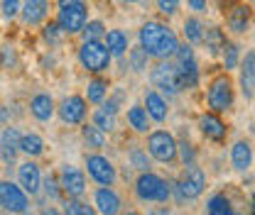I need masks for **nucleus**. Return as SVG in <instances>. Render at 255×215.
<instances>
[{"instance_id":"1","label":"nucleus","mask_w":255,"mask_h":215,"mask_svg":"<svg viewBox=\"0 0 255 215\" xmlns=\"http://www.w3.org/2000/svg\"><path fill=\"white\" fill-rule=\"evenodd\" d=\"M140 49L147 54V57H155L159 62H167L177 54L179 49V39L177 34L169 30L164 22H157V20H150L140 27Z\"/></svg>"},{"instance_id":"2","label":"nucleus","mask_w":255,"mask_h":215,"mask_svg":"<svg viewBox=\"0 0 255 215\" xmlns=\"http://www.w3.org/2000/svg\"><path fill=\"white\" fill-rule=\"evenodd\" d=\"M135 193L140 201H147V203H167L172 188L162 176L152 174V171H142L135 181Z\"/></svg>"},{"instance_id":"3","label":"nucleus","mask_w":255,"mask_h":215,"mask_svg":"<svg viewBox=\"0 0 255 215\" xmlns=\"http://www.w3.org/2000/svg\"><path fill=\"white\" fill-rule=\"evenodd\" d=\"M233 81L228 73H219L211 83H209V91H206V103L211 108V113H226L233 108Z\"/></svg>"},{"instance_id":"4","label":"nucleus","mask_w":255,"mask_h":215,"mask_svg":"<svg viewBox=\"0 0 255 215\" xmlns=\"http://www.w3.org/2000/svg\"><path fill=\"white\" fill-rule=\"evenodd\" d=\"M204 191H206V174H204L196 164L184 166V171H182V176H179V181H177L179 201H194V198H199Z\"/></svg>"},{"instance_id":"5","label":"nucleus","mask_w":255,"mask_h":215,"mask_svg":"<svg viewBox=\"0 0 255 215\" xmlns=\"http://www.w3.org/2000/svg\"><path fill=\"white\" fill-rule=\"evenodd\" d=\"M147 152L152 159H157L162 164H174L177 161V140L172 137V132L157 130L147 137Z\"/></svg>"},{"instance_id":"6","label":"nucleus","mask_w":255,"mask_h":215,"mask_svg":"<svg viewBox=\"0 0 255 215\" xmlns=\"http://www.w3.org/2000/svg\"><path fill=\"white\" fill-rule=\"evenodd\" d=\"M79 59L84 64V69H89L94 73H101V71L108 69V64H111L113 57H111L106 44H101V42H84L81 49H79Z\"/></svg>"},{"instance_id":"7","label":"nucleus","mask_w":255,"mask_h":215,"mask_svg":"<svg viewBox=\"0 0 255 215\" xmlns=\"http://www.w3.org/2000/svg\"><path fill=\"white\" fill-rule=\"evenodd\" d=\"M152 86L157 91L167 93V95H177L182 91V81H179V71H177V64L169 62H159L155 69H152Z\"/></svg>"},{"instance_id":"8","label":"nucleus","mask_w":255,"mask_h":215,"mask_svg":"<svg viewBox=\"0 0 255 215\" xmlns=\"http://www.w3.org/2000/svg\"><path fill=\"white\" fill-rule=\"evenodd\" d=\"M179 62H177V71H179V81H182V88H196L199 83V64L194 59V49L189 44L179 47L177 54H174Z\"/></svg>"},{"instance_id":"9","label":"nucleus","mask_w":255,"mask_h":215,"mask_svg":"<svg viewBox=\"0 0 255 215\" xmlns=\"http://www.w3.org/2000/svg\"><path fill=\"white\" fill-rule=\"evenodd\" d=\"M86 17H89L86 2H74V5H64V7H59L57 22H59V27L64 30V34H76V32L84 30Z\"/></svg>"},{"instance_id":"10","label":"nucleus","mask_w":255,"mask_h":215,"mask_svg":"<svg viewBox=\"0 0 255 215\" xmlns=\"http://www.w3.org/2000/svg\"><path fill=\"white\" fill-rule=\"evenodd\" d=\"M30 206L27 193L12 181H0V208L7 213H25Z\"/></svg>"},{"instance_id":"11","label":"nucleus","mask_w":255,"mask_h":215,"mask_svg":"<svg viewBox=\"0 0 255 215\" xmlns=\"http://www.w3.org/2000/svg\"><path fill=\"white\" fill-rule=\"evenodd\" d=\"M86 169H89V176L101 186H113L116 179H118L116 166L106 156H101V154H89L86 156Z\"/></svg>"},{"instance_id":"12","label":"nucleus","mask_w":255,"mask_h":215,"mask_svg":"<svg viewBox=\"0 0 255 215\" xmlns=\"http://www.w3.org/2000/svg\"><path fill=\"white\" fill-rule=\"evenodd\" d=\"M59 184H62V191L69 198H79V196H84V191H86V176H84L81 169H76V166H71V164H64Z\"/></svg>"},{"instance_id":"13","label":"nucleus","mask_w":255,"mask_h":215,"mask_svg":"<svg viewBox=\"0 0 255 215\" xmlns=\"http://www.w3.org/2000/svg\"><path fill=\"white\" fill-rule=\"evenodd\" d=\"M59 118L66 125H81L86 118V100L81 95H69L59 105Z\"/></svg>"},{"instance_id":"14","label":"nucleus","mask_w":255,"mask_h":215,"mask_svg":"<svg viewBox=\"0 0 255 215\" xmlns=\"http://www.w3.org/2000/svg\"><path fill=\"white\" fill-rule=\"evenodd\" d=\"M251 20H253V10H251V5H243V2H233L231 10L226 12V25L233 34H243L248 30Z\"/></svg>"},{"instance_id":"15","label":"nucleus","mask_w":255,"mask_h":215,"mask_svg":"<svg viewBox=\"0 0 255 215\" xmlns=\"http://www.w3.org/2000/svg\"><path fill=\"white\" fill-rule=\"evenodd\" d=\"M94 206H96V213H101V215H118L123 203H121V196L111 186H103V188L96 191Z\"/></svg>"},{"instance_id":"16","label":"nucleus","mask_w":255,"mask_h":215,"mask_svg":"<svg viewBox=\"0 0 255 215\" xmlns=\"http://www.w3.org/2000/svg\"><path fill=\"white\" fill-rule=\"evenodd\" d=\"M17 179H20V188L30 196H34L42 188V174H39V166L34 161H22L17 166Z\"/></svg>"},{"instance_id":"17","label":"nucleus","mask_w":255,"mask_h":215,"mask_svg":"<svg viewBox=\"0 0 255 215\" xmlns=\"http://www.w3.org/2000/svg\"><path fill=\"white\" fill-rule=\"evenodd\" d=\"M199 127H201V135L211 142H223L228 135V127L216 113H204L199 118Z\"/></svg>"},{"instance_id":"18","label":"nucleus","mask_w":255,"mask_h":215,"mask_svg":"<svg viewBox=\"0 0 255 215\" xmlns=\"http://www.w3.org/2000/svg\"><path fill=\"white\" fill-rule=\"evenodd\" d=\"M231 166L238 171V174H246L251 166H253V147L248 140H238L233 147H231Z\"/></svg>"},{"instance_id":"19","label":"nucleus","mask_w":255,"mask_h":215,"mask_svg":"<svg viewBox=\"0 0 255 215\" xmlns=\"http://www.w3.org/2000/svg\"><path fill=\"white\" fill-rule=\"evenodd\" d=\"M241 88L246 98L255 95V49H251L241 62Z\"/></svg>"},{"instance_id":"20","label":"nucleus","mask_w":255,"mask_h":215,"mask_svg":"<svg viewBox=\"0 0 255 215\" xmlns=\"http://www.w3.org/2000/svg\"><path fill=\"white\" fill-rule=\"evenodd\" d=\"M142 108L147 110V118H150V120H155V123H164V120H167L169 108H167V100L159 95V91L145 93V105H142Z\"/></svg>"},{"instance_id":"21","label":"nucleus","mask_w":255,"mask_h":215,"mask_svg":"<svg viewBox=\"0 0 255 215\" xmlns=\"http://www.w3.org/2000/svg\"><path fill=\"white\" fill-rule=\"evenodd\" d=\"M49 12V0H25V5L20 7L22 22L25 25H37L47 17Z\"/></svg>"},{"instance_id":"22","label":"nucleus","mask_w":255,"mask_h":215,"mask_svg":"<svg viewBox=\"0 0 255 215\" xmlns=\"http://www.w3.org/2000/svg\"><path fill=\"white\" fill-rule=\"evenodd\" d=\"M30 110L32 115L37 118V120H49L52 115H54V100H52V95H47V93H37L34 98H32L30 103Z\"/></svg>"},{"instance_id":"23","label":"nucleus","mask_w":255,"mask_h":215,"mask_svg":"<svg viewBox=\"0 0 255 215\" xmlns=\"http://www.w3.org/2000/svg\"><path fill=\"white\" fill-rule=\"evenodd\" d=\"M17 152H20V135H17V130L7 127V130L0 135V154H2L5 161H12Z\"/></svg>"},{"instance_id":"24","label":"nucleus","mask_w":255,"mask_h":215,"mask_svg":"<svg viewBox=\"0 0 255 215\" xmlns=\"http://www.w3.org/2000/svg\"><path fill=\"white\" fill-rule=\"evenodd\" d=\"M201 42L206 44L211 57H219L223 52V47H226V34H223L221 27H209V30H204V39Z\"/></svg>"},{"instance_id":"25","label":"nucleus","mask_w":255,"mask_h":215,"mask_svg":"<svg viewBox=\"0 0 255 215\" xmlns=\"http://www.w3.org/2000/svg\"><path fill=\"white\" fill-rule=\"evenodd\" d=\"M106 47H108V52H111V57H123L128 49V34L123 30H111L106 32Z\"/></svg>"},{"instance_id":"26","label":"nucleus","mask_w":255,"mask_h":215,"mask_svg":"<svg viewBox=\"0 0 255 215\" xmlns=\"http://www.w3.org/2000/svg\"><path fill=\"white\" fill-rule=\"evenodd\" d=\"M128 125H130L135 132L145 135V132L150 130V118H147V110H145L142 105H132V108L128 110Z\"/></svg>"},{"instance_id":"27","label":"nucleus","mask_w":255,"mask_h":215,"mask_svg":"<svg viewBox=\"0 0 255 215\" xmlns=\"http://www.w3.org/2000/svg\"><path fill=\"white\" fill-rule=\"evenodd\" d=\"M20 152H25L27 156H39V154L44 152V142H42V137L39 135H22L20 137Z\"/></svg>"},{"instance_id":"28","label":"nucleus","mask_w":255,"mask_h":215,"mask_svg":"<svg viewBox=\"0 0 255 215\" xmlns=\"http://www.w3.org/2000/svg\"><path fill=\"white\" fill-rule=\"evenodd\" d=\"M81 135H84V142L91 147V149H101L106 144V132H101L96 125H84L81 127Z\"/></svg>"},{"instance_id":"29","label":"nucleus","mask_w":255,"mask_h":215,"mask_svg":"<svg viewBox=\"0 0 255 215\" xmlns=\"http://www.w3.org/2000/svg\"><path fill=\"white\" fill-rule=\"evenodd\" d=\"M184 37L189 44H199L204 39V25L199 17H187L184 20Z\"/></svg>"},{"instance_id":"30","label":"nucleus","mask_w":255,"mask_h":215,"mask_svg":"<svg viewBox=\"0 0 255 215\" xmlns=\"http://www.w3.org/2000/svg\"><path fill=\"white\" fill-rule=\"evenodd\" d=\"M94 125L101 130V132H113L116 130V113L106 110V108H98L94 113Z\"/></svg>"},{"instance_id":"31","label":"nucleus","mask_w":255,"mask_h":215,"mask_svg":"<svg viewBox=\"0 0 255 215\" xmlns=\"http://www.w3.org/2000/svg\"><path fill=\"white\" fill-rule=\"evenodd\" d=\"M108 95V83L103 78H94L89 81V88H86V98L89 103H103V98Z\"/></svg>"},{"instance_id":"32","label":"nucleus","mask_w":255,"mask_h":215,"mask_svg":"<svg viewBox=\"0 0 255 215\" xmlns=\"http://www.w3.org/2000/svg\"><path fill=\"white\" fill-rule=\"evenodd\" d=\"M223 66H226V71H233L238 64H241V49H238V44H231V42H226V47H223Z\"/></svg>"},{"instance_id":"33","label":"nucleus","mask_w":255,"mask_h":215,"mask_svg":"<svg viewBox=\"0 0 255 215\" xmlns=\"http://www.w3.org/2000/svg\"><path fill=\"white\" fill-rule=\"evenodd\" d=\"M64 213L66 215H96V208H91L89 203H84L79 198H69L64 203Z\"/></svg>"},{"instance_id":"34","label":"nucleus","mask_w":255,"mask_h":215,"mask_svg":"<svg viewBox=\"0 0 255 215\" xmlns=\"http://www.w3.org/2000/svg\"><path fill=\"white\" fill-rule=\"evenodd\" d=\"M84 37H86V42H101L103 37H106V25L101 22V20H91L89 25H84Z\"/></svg>"},{"instance_id":"35","label":"nucleus","mask_w":255,"mask_h":215,"mask_svg":"<svg viewBox=\"0 0 255 215\" xmlns=\"http://www.w3.org/2000/svg\"><path fill=\"white\" fill-rule=\"evenodd\" d=\"M130 161H132V166H135L137 171H150V166H152L147 152H142V149H132V152H130Z\"/></svg>"},{"instance_id":"36","label":"nucleus","mask_w":255,"mask_h":215,"mask_svg":"<svg viewBox=\"0 0 255 215\" xmlns=\"http://www.w3.org/2000/svg\"><path fill=\"white\" fill-rule=\"evenodd\" d=\"M177 156L182 159V164H184V166L194 164V149H191L189 142H177Z\"/></svg>"},{"instance_id":"37","label":"nucleus","mask_w":255,"mask_h":215,"mask_svg":"<svg viewBox=\"0 0 255 215\" xmlns=\"http://www.w3.org/2000/svg\"><path fill=\"white\" fill-rule=\"evenodd\" d=\"M157 2V10L162 15H167V17H172V15H177V10H179V2L182 0H155Z\"/></svg>"},{"instance_id":"38","label":"nucleus","mask_w":255,"mask_h":215,"mask_svg":"<svg viewBox=\"0 0 255 215\" xmlns=\"http://www.w3.org/2000/svg\"><path fill=\"white\" fill-rule=\"evenodd\" d=\"M20 0H2L0 2V10H2V17H7V20H12L17 12H20Z\"/></svg>"},{"instance_id":"39","label":"nucleus","mask_w":255,"mask_h":215,"mask_svg":"<svg viewBox=\"0 0 255 215\" xmlns=\"http://www.w3.org/2000/svg\"><path fill=\"white\" fill-rule=\"evenodd\" d=\"M130 64H132L135 71L147 69V54H145L142 49H132V52H130Z\"/></svg>"},{"instance_id":"40","label":"nucleus","mask_w":255,"mask_h":215,"mask_svg":"<svg viewBox=\"0 0 255 215\" xmlns=\"http://www.w3.org/2000/svg\"><path fill=\"white\" fill-rule=\"evenodd\" d=\"M64 37V30L59 27V22H49L47 27H44V39H49V42H62Z\"/></svg>"},{"instance_id":"41","label":"nucleus","mask_w":255,"mask_h":215,"mask_svg":"<svg viewBox=\"0 0 255 215\" xmlns=\"http://www.w3.org/2000/svg\"><path fill=\"white\" fill-rule=\"evenodd\" d=\"M44 191H47V196H52V198H59V188H57V181H54L52 176L44 181Z\"/></svg>"},{"instance_id":"42","label":"nucleus","mask_w":255,"mask_h":215,"mask_svg":"<svg viewBox=\"0 0 255 215\" xmlns=\"http://www.w3.org/2000/svg\"><path fill=\"white\" fill-rule=\"evenodd\" d=\"M189 2L191 10H196V12H204L206 10V0H187Z\"/></svg>"},{"instance_id":"43","label":"nucleus","mask_w":255,"mask_h":215,"mask_svg":"<svg viewBox=\"0 0 255 215\" xmlns=\"http://www.w3.org/2000/svg\"><path fill=\"white\" fill-rule=\"evenodd\" d=\"M209 215H236V213H233V211L228 208V211H211Z\"/></svg>"},{"instance_id":"44","label":"nucleus","mask_w":255,"mask_h":215,"mask_svg":"<svg viewBox=\"0 0 255 215\" xmlns=\"http://www.w3.org/2000/svg\"><path fill=\"white\" fill-rule=\"evenodd\" d=\"M74 2H84V0H59V7H64V5H74Z\"/></svg>"},{"instance_id":"45","label":"nucleus","mask_w":255,"mask_h":215,"mask_svg":"<svg viewBox=\"0 0 255 215\" xmlns=\"http://www.w3.org/2000/svg\"><path fill=\"white\" fill-rule=\"evenodd\" d=\"M42 215H62V213H59L57 208H47V211H44V213H42Z\"/></svg>"},{"instance_id":"46","label":"nucleus","mask_w":255,"mask_h":215,"mask_svg":"<svg viewBox=\"0 0 255 215\" xmlns=\"http://www.w3.org/2000/svg\"><path fill=\"white\" fill-rule=\"evenodd\" d=\"M126 215H142V213H137V211H128Z\"/></svg>"},{"instance_id":"47","label":"nucleus","mask_w":255,"mask_h":215,"mask_svg":"<svg viewBox=\"0 0 255 215\" xmlns=\"http://www.w3.org/2000/svg\"><path fill=\"white\" fill-rule=\"evenodd\" d=\"M126 2H140V0H126Z\"/></svg>"},{"instance_id":"48","label":"nucleus","mask_w":255,"mask_h":215,"mask_svg":"<svg viewBox=\"0 0 255 215\" xmlns=\"http://www.w3.org/2000/svg\"><path fill=\"white\" fill-rule=\"evenodd\" d=\"M22 215H27V213H22Z\"/></svg>"},{"instance_id":"49","label":"nucleus","mask_w":255,"mask_h":215,"mask_svg":"<svg viewBox=\"0 0 255 215\" xmlns=\"http://www.w3.org/2000/svg\"><path fill=\"white\" fill-rule=\"evenodd\" d=\"M253 25H255V20H253Z\"/></svg>"}]
</instances>
